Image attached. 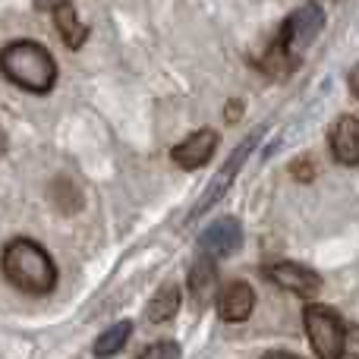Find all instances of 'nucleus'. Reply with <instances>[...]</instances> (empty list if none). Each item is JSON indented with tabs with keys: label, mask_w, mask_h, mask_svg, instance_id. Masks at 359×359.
Instances as JSON below:
<instances>
[{
	"label": "nucleus",
	"mask_w": 359,
	"mask_h": 359,
	"mask_svg": "<svg viewBox=\"0 0 359 359\" xmlns=\"http://www.w3.org/2000/svg\"><path fill=\"white\" fill-rule=\"evenodd\" d=\"M0 69L13 86L44 95L57 82V63L50 50L38 41H13L0 50Z\"/></svg>",
	"instance_id": "nucleus-2"
},
{
	"label": "nucleus",
	"mask_w": 359,
	"mask_h": 359,
	"mask_svg": "<svg viewBox=\"0 0 359 359\" xmlns=\"http://www.w3.org/2000/svg\"><path fill=\"white\" fill-rule=\"evenodd\" d=\"M4 151H6V133L0 130V158H4Z\"/></svg>",
	"instance_id": "nucleus-22"
},
{
	"label": "nucleus",
	"mask_w": 359,
	"mask_h": 359,
	"mask_svg": "<svg viewBox=\"0 0 359 359\" xmlns=\"http://www.w3.org/2000/svg\"><path fill=\"white\" fill-rule=\"evenodd\" d=\"M177 309H180V287L168 284L155 293V299L149 303L145 316H149L151 325H161V322H170V318L177 316Z\"/></svg>",
	"instance_id": "nucleus-13"
},
{
	"label": "nucleus",
	"mask_w": 359,
	"mask_h": 359,
	"mask_svg": "<svg viewBox=\"0 0 359 359\" xmlns=\"http://www.w3.org/2000/svg\"><path fill=\"white\" fill-rule=\"evenodd\" d=\"M265 136V126H259V130H252L246 139H243L240 145H236L233 151H230V158L224 161V168L217 170L215 177L208 180V186H205V192H202V198H198L196 205H192V211H189V217H198V215H205L208 208H215V202H221L224 198V192L230 189V183H233V177L240 174V168L246 164V158L252 155V149L259 145V139Z\"/></svg>",
	"instance_id": "nucleus-4"
},
{
	"label": "nucleus",
	"mask_w": 359,
	"mask_h": 359,
	"mask_svg": "<svg viewBox=\"0 0 359 359\" xmlns=\"http://www.w3.org/2000/svg\"><path fill=\"white\" fill-rule=\"evenodd\" d=\"M215 149H217V133L215 130H198V133H192L189 139H183L180 145H174L170 158H174L183 170H198L211 161Z\"/></svg>",
	"instance_id": "nucleus-8"
},
{
	"label": "nucleus",
	"mask_w": 359,
	"mask_h": 359,
	"mask_svg": "<svg viewBox=\"0 0 359 359\" xmlns=\"http://www.w3.org/2000/svg\"><path fill=\"white\" fill-rule=\"evenodd\" d=\"M139 359H180V347L174 341H155L151 347H145Z\"/></svg>",
	"instance_id": "nucleus-17"
},
{
	"label": "nucleus",
	"mask_w": 359,
	"mask_h": 359,
	"mask_svg": "<svg viewBox=\"0 0 359 359\" xmlns=\"http://www.w3.org/2000/svg\"><path fill=\"white\" fill-rule=\"evenodd\" d=\"M4 278L29 297H44L57 287V265L35 240L16 236L4 246Z\"/></svg>",
	"instance_id": "nucleus-1"
},
{
	"label": "nucleus",
	"mask_w": 359,
	"mask_h": 359,
	"mask_svg": "<svg viewBox=\"0 0 359 359\" xmlns=\"http://www.w3.org/2000/svg\"><path fill=\"white\" fill-rule=\"evenodd\" d=\"M303 325H306V334H309V344L318 359H341L344 356L347 328H344L341 316H337L331 306H318V303L306 306Z\"/></svg>",
	"instance_id": "nucleus-3"
},
{
	"label": "nucleus",
	"mask_w": 359,
	"mask_h": 359,
	"mask_svg": "<svg viewBox=\"0 0 359 359\" xmlns=\"http://www.w3.org/2000/svg\"><path fill=\"white\" fill-rule=\"evenodd\" d=\"M341 359H356V356H347V353H344V356H341Z\"/></svg>",
	"instance_id": "nucleus-23"
},
{
	"label": "nucleus",
	"mask_w": 359,
	"mask_h": 359,
	"mask_svg": "<svg viewBox=\"0 0 359 359\" xmlns=\"http://www.w3.org/2000/svg\"><path fill=\"white\" fill-rule=\"evenodd\" d=\"M322 29H325V13L318 10L316 4L299 6V10L284 22V35H280V44H284L287 54L299 60V54H303V50L309 48L312 41H316Z\"/></svg>",
	"instance_id": "nucleus-5"
},
{
	"label": "nucleus",
	"mask_w": 359,
	"mask_h": 359,
	"mask_svg": "<svg viewBox=\"0 0 359 359\" xmlns=\"http://www.w3.org/2000/svg\"><path fill=\"white\" fill-rule=\"evenodd\" d=\"M50 198H54V205L63 211V215H73V211H79V205H82V192L76 189L69 180H54Z\"/></svg>",
	"instance_id": "nucleus-15"
},
{
	"label": "nucleus",
	"mask_w": 359,
	"mask_h": 359,
	"mask_svg": "<svg viewBox=\"0 0 359 359\" xmlns=\"http://www.w3.org/2000/svg\"><path fill=\"white\" fill-rule=\"evenodd\" d=\"M54 22H57V32L63 35V41H67V48H82V41L88 38V29H86V22L79 19V13L73 10L69 4H63V6H57L54 10Z\"/></svg>",
	"instance_id": "nucleus-12"
},
{
	"label": "nucleus",
	"mask_w": 359,
	"mask_h": 359,
	"mask_svg": "<svg viewBox=\"0 0 359 359\" xmlns=\"http://www.w3.org/2000/svg\"><path fill=\"white\" fill-rule=\"evenodd\" d=\"M265 278L271 280V284H278L280 290H290L306 299L322 290V278H318L312 268L299 265V262H274V265L265 268Z\"/></svg>",
	"instance_id": "nucleus-6"
},
{
	"label": "nucleus",
	"mask_w": 359,
	"mask_h": 359,
	"mask_svg": "<svg viewBox=\"0 0 359 359\" xmlns=\"http://www.w3.org/2000/svg\"><path fill=\"white\" fill-rule=\"evenodd\" d=\"M63 4H69V0H35V10H41V13H54L57 6H63Z\"/></svg>",
	"instance_id": "nucleus-18"
},
{
	"label": "nucleus",
	"mask_w": 359,
	"mask_h": 359,
	"mask_svg": "<svg viewBox=\"0 0 359 359\" xmlns=\"http://www.w3.org/2000/svg\"><path fill=\"white\" fill-rule=\"evenodd\" d=\"M293 174H297L299 180H309V177H312V168H309V161H297V168H293Z\"/></svg>",
	"instance_id": "nucleus-19"
},
{
	"label": "nucleus",
	"mask_w": 359,
	"mask_h": 359,
	"mask_svg": "<svg viewBox=\"0 0 359 359\" xmlns=\"http://www.w3.org/2000/svg\"><path fill=\"white\" fill-rule=\"evenodd\" d=\"M262 67L268 69L271 76H287V73H293V67H297V57H290L284 50V44H274L271 50L265 54V60H262Z\"/></svg>",
	"instance_id": "nucleus-16"
},
{
	"label": "nucleus",
	"mask_w": 359,
	"mask_h": 359,
	"mask_svg": "<svg viewBox=\"0 0 359 359\" xmlns=\"http://www.w3.org/2000/svg\"><path fill=\"white\" fill-rule=\"evenodd\" d=\"M130 334H133V325L130 322H117L114 328H107L104 334L95 341V356L107 359V356L120 353V350L126 347V341H130Z\"/></svg>",
	"instance_id": "nucleus-14"
},
{
	"label": "nucleus",
	"mask_w": 359,
	"mask_h": 359,
	"mask_svg": "<svg viewBox=\"0 0 359 359\" xmlns=\"http://www.w3.org/2000/svg\"><path fill=\"white\" fill-rule=\"evenodd\" d=\"M240 243H243V227L236 217H217L198 236L202 255H208V259H227V255H233L240 249Z\"/></svg>",
	"instance_id": "nucleus-7"
},
{
	"label": "nucleus",
	"mask_w": 359,
	"mask_h": 359,
	"mask_svg": "<svg viewBox=\"0 0 359 359\" xmlns=\"http://www.w3.org/2000/svg\"><path fill=\"white\" fill-rule=\"evenodd\" d=\"M189 293L198 306H208L217 293V271H215V259L198 255L189 268Z\"/></svg>",
	"instance_id": "nucleus-11"
},
{
	"label": "nucleus",
	"mask_w": 359,
	"mask_h": 359,
	"mask_svg": "<svg viewBox=\"0 0 359 359\" xmlns=\"http://www.w3.org/2000/svg\"><path fill=\"white\" fill-rule=\"evenodd\" d=\"M255 309V293L246 280H233L221 290L217 297V312H221L224 322H246Z\"/></svg>",
	"instance_id": "nucleus-9"
},
{
	"label": "nucleus",
	"mask_w": 359,
	"mask_h": 359,
	"mask_svg": "<svg viewBox=\"0 0 359 359\" xmlns=\"http://www.w3.org/2000/svg\"><path fill=\"white\" fill-rule=\"evenodd\" d=\"M262 359H303V356H297V353H287V350H271V353H265Z\"/></svg>",
	"instance_id": "nucleus-20"
},
{
	"label": "nucleus",
	"mask_w": 359,
	"mask_h": 359,
	"mask_svg": "<svg viewBox=\"0 0 359 359\" xmlns=\"http://www.w3.org/2000/svg\"><path fill=\"white\" fill-rule=\"evenodd\" d=\"M240 111H243V104H236V101H233V104H227V120H230V123L240 117Z\"/></svg>",
	"instance_id": "nucleus-21"
},
{
	"label": "nucleus",
	"mask_w": 359,
	"mask_h": 359,
	"mask_svg": "<svg viewBox=\"0 0 359 359\" xmlns=\"http://www.w3.org/2000/svg\"><path fill=\"white\" fill-rule=\"evenodd\" d=\"M331 155L334 161L347 164V168H356L359 164V120L356 117H341L334 126H331Z\"/></svg>",
	"instance_id": "nucleus-10"
}]
</instances>
